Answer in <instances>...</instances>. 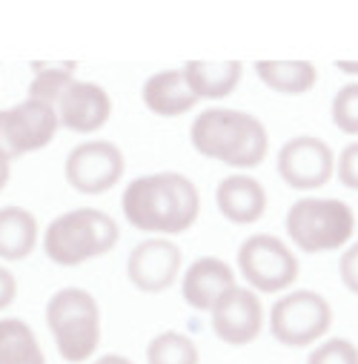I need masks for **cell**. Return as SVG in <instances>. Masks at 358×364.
I'll use <instances>...</instances> for the list:
<instances>
[{
	"instance_id": "1",
	"label": "cell",
	"mask_w": 358,
	"mask_h": 364,
	"mask_svg": "<svg viewBox=\"0 0 358 364\" xmlns=\"http://www.w3.org/2000/svg\"><path fill=\"white\" fill-rule=\"evenodd\" d=\"M121 204L135 230L161 235L187 232L201 213L198 187L181 172H152L135 178L124 190Z\"/></svg>"
},
{
	"instance_id": "2",
	"label": "cell",
	"mask_w": 358,
	"mask_h": 364,
	"mask_svg": "<svg viewBox=\"0 0 358 364\" xmlns=\"http://www.w3.org/2000/svg\"><path fill=\"white\" fill-rule=\"evenodd\" d=\"M190 138L201 155L238 169L258 166L270 152V135H266L264 124L241 109L215 107L201 112L190 129Z\"/></svg>"
},
{
	"instance_id": "3",
	"label": "cell",
	"mask_w": 358,
	"mask_h": 364,
	"mask_svg": "<svg viewBox=\"0 0 358 364\" xmlns=\"http://www.w3.org/2000/svg\"><path fill=\"white\" fill-rule=\"evenodd\" d=\"M121 238V230L115 218L104 210L80 207L58 215L46 227L43 252L49 261L60 267H77L89 258L107 255Z\"/></svg>"
},
{
	"instance_id": "4",
	"label": "cell",
	"mask_w": 358,
	"mask_h": 364,
	"mask_svg": "<svg viewBox=\"0 0 358 364\" xmlns=\"http://www.w3.org/2000/svg\"><path fill=\"white\" fill-rule=\"evenodd\" d=\"M46 324L60 358L89 361L101 344V307L83 287H63L46 304Z\"/></svg>"
},
{
	"instance_id": "5",
	"label": "cell",
	"mask_w": 358,
	"mask_h": 364,
	"mask_svg": "<svg viewBox=\"0 0 358 364\" xmlns=\"http://www.w3.org/2000/svg\"><path fill=\"white\" fill-rule=\"evenodd\" d=\"M355 230V215L335 198H304L287 213V232L304 252L338 250Z\"/></svg>"
},
{
	"instance_id": "6",
	"label": "cell",
	"mask_w": 358,
	"mask_h": 364,
	"mask_svg": "<svg viewBox=\"0 0 358 364\" xmlns=\"http://www.w3.org/2000/svg\"><path fill=\"white\" fill-rule=\"evenodd\" d=\"M238 269L258 293H281L298 279V258L276 235H249L238 250Z\"/></svg>"
},
{
	"instance_id": "7",
	"label": "cell",
	"mask_w": 358,
	"mask_h": 364,
	"mask_svg": "<svg viewBox=\"0 0 358 364\" xmlns=\"http://www.w3.org/2000/svg\"><path fill=\"white\" fill-rule=\"evenodd\" d=\"M332 324V310L324 296L295 290L281 296L270 310V330L284 347H307L318 341Z\"/></svg>"
},
{
	"instance_id": "8",
	"label": "cell",
	"mask_w": 358,
	"mask_h": 364,
	"mask_svg": "<svg viewBox=\"0 0 358 364\" xmlns=\"http://www.w3.org/2000/svg\"><path fill=\"white\" fill-rule=\"evenodd\" d=\"M58 127V112L49 104L32 98L0 109V158L12 164L29 152L43 149L46 144H52Z\"/></svg>"
},
{
	"instance_id": "9",
	"label": "cell",
	"mask_w": 358,
	"mask_h": 364,
	"mask_svg": "<svg viewBox=\"0 0 358 364\" xmlns=\"http://www.w3.org/2000/svg\"><path fill=\"white\" fill-rule=\"evenodd\" d=\"M124 152L112 141H83L69 152L63 164L69 187L83 196H101L112 190L124 178Z\"/></svg>"
},
{
	"instance_id": "10",
	"label": "cell",
	"mask_w": 358,
	"mask_h": 364,
	"mask_svg": "<svg viewBox=\"0 0 358 364\" xmlns=\"http://www.w3.org/2000/svg\"><path fill=\"white\" fill-rule=\"evenodd\" d=\"M332 149L315 135H298L278 152V175L293 190H318L332 178Z\"/></svg>"
},
{
	"instance_id": "11",
	"label": "cell",
	"mask_w": 358,
	"mask_h": 364,
	"mask_svg": "<svg viewBox=\"0 0 358 364\" xmlns=\"http://www.w3.org/2000/svg\"><path fill=\"white\" fill-rule=\"evenodd\" d=\"M58 112V124L80 132V135H92L98 132L109 115H112V98L101 83L92 80H72L69 89L60 95V101L55 104Z\"/></svg>"
},
{
	"instance_id": "12",
	"label": "cell",
	"mask_w": 358,
	"mask_h": 364,
	"mask_svg": "<svg viewBox=\"0 0 358 364\" xmlns=\"http://www.w3.org/2000/svg\"><path fill=\"white\" fill-rule=\"evenodd\" d=\"M126 272L141 293H161L181 272V250L166 238H146L129 252Z\"/></svg>"
},
{
	"instance_id": "13",
	"label": "cell",
	"mask_w": 358,
	"mask_h": 364,
	"mask_svg": "<svg viewBox=\"0 0 358 364\" xmlns=\"http://www.w3.org/2000/svg\"><path fill=\"white\" fill-rule=\"evenodd\" d=\"M264 327V307L252 290L232 287L212 307V330L229 347H244L258 338Z\"/></svg>"
},
{
	"instance_id": "14",
	"label": "cell",
	"mask_w": 358,
	"mask_h": 364,
	"mask_svg": "<svg viewBox=\"0 0 358 364\" xmlns=\"http://www.w3.org/2000/svg\"><path fill=\"white\" fill-rule=\"evenodd\" d=\"M235 284V272L229 269L227 261L204 255L195 264H190V269L184 272V301L195 310H210L232 290Z\"/></svg>"
},
{
	"instance_id": "15",
	"label": "cell",
	"mask_w": 358,
	"mask_h": 364,
	"mask_svg": "<svg viewBox=\"0 0 358 364\" xmlns=\"http://www.w3.org/2000/svg\"><path fill=\"white\" fill-rule=\"evenodd\" d=\"M143 104L149 112L161 118H178L190 112L198 104V98L192 92V86L187 83L184 69H163L143 83Z\"/></svg>"
},
{
	"instance_id": "16",
	"label": "cell",
	"mask_w": 358,
	"mask_h": 364,
	"mask_svg": "<svg viewBox=\"0 0 358 364\" xmlns=\"http://www.w3.org/2000/svg\"><path fill=\"white\" fill-rule=\"evenodd\" d=\"M218 210L232 224H255L266 210V193L249 175H229L218 184L215 193Z\"/></svg>"
},
{
	"instance_id": "17",
	"label": "cell",
	"mask_w": 358,
	"mask_h": 364,
	"mask_svg": "<svg viewBox=\"0 0 358 364\" xmlns=\"http://www.w3.org/2000/svg\"><path fill=\"white\" fill-rule=\"evenodd\" d=\"M40 238L38 218L18 204L0 207V258L4 261H23L35 252Z\"/></svg>"
},
{
	"instance_id": "18",
	"label": "cell",
	"mask_w": 358,
	"mask_h": 364,
	"mask_svg": "<svg viewBox=\"0 0 358 364\" xmlns=\"http://www.w3.org/2000/svg\"><path fill=\"white\" fill-rule=\"evenodd\" d=\"M187 83L192 86L195 98H227L235 92V86L241 83L244 66L238 60H190L184 66Z\"/></svg>"
},
{
	"instance_id": "19",
	"label": "cell",
	"mask_w": 358,
	"mask_h": 364,
	"mask_svg": "<svg viewBox=\"0 0 358 364\" xmlns=\"http://www.w3.org/2000/svg\"><path fill=\"white\" fill-rule=\"evenodd\" d=\"M258 77L281 95H304L315 86V66L310 60H258Z\"/></svg>"
},
{
	"instance_id": "20",
	"label": "cell",
	"mask_w": 358,
	"mask_h": 364,
	"mask_svg": "<svg viewBox=\"0 0 358 364\" xmlns=\"http://www.w3.org/2000/svg\"><path fill=\"white\" fill-rule=\"evenodd\" d=\"M0 364H46L35 330L21 318H0Z\"/></svg>"
},
{
	"instance_id": "21",
	"label": "cell",
	"mask_w": 358,
	"mask_h": 364,
	"mask_svg": "<svg viewBox=\"0 0 358 364\" xmlns=\"http://www.w3.org/2000/svg\"><path fill=\"white\" fill-rule=\"evenodd\" d=\"M146 361L149 364H198V347L190 336L166 330L149 341Z\"/></svg>"
},
{
	"instance_id": "22",
	"label": "cell",
	"mask_w": 358,
	"mask_h": 364,
	"mask_svg": "<svg viewBox=\"0 0 358 364\" xmlns=\"http://www.w3.org/2000/svg\"><path fill=\"white\" fill-rule=\"evenodd\" d=\"M75 66L72 63H60V66H38L35 63V77L29 86V98L49 104L55 109V104L60 101V95L69 89V83L75 80Z\"/></svg>"
},
{
	"instance_id": "23",
	"label": "cell",
	"mask_w": 358,
	"mask_h": 364,
	"mask_svg": "<svg viewBox=\"0 0 358 364\" xmlns=\"http://www.w3.org/2000/svg\"><path fill=\"white\" fill-rule=\"evenodd\" d=\"M332 121L344 135H358V83L338 89L332 101Z\"/></svg>"
},
{
	"instance_id": "24",
	"label": "cell",
	"mask_w": 358,
	"mask_h": 364,
	"mask_svg": "<svg viewBox=\"0 0 358 364\" xmlns=\"http://www.w3.org/2000/svg\"><path fill=\"white\" fill-rule=\"evenodd\" d=\"M307 364H358V350L347 338H330L313 350Z\"/></svg>"
},
{
	"instance_id": "25",
	"label": "cell",
	"mask_w": 358,
	"mask_h": 364,
	"mask_svg": "<svg viewBox=\"0 0 358 364\" xmlns=\"http://www.w3.org/2000/svg\"><path fill=\"white\" fill-rule=\"evenodd\" d=\"M338 178L349 190H358V141L349 144L338 158Z\"/></svg>"
},
{
	"instance_id": "26",
	"label": "cell",
	"mask_w": 358,
	"mask_h": 364,
	"mask_svg": "<svg viewBox=\"0 0 358 364\" xmlns=\"http://www.w3.org/2000/svg\"><path fill=\"white\" fill-rule=\"evenodd\" d=\"M338 272H341L344 287H347L349 293L358 296V244H352V247L341 255V261H338Z\"/></svg>"
},
{
	"instance_id": "27",
	"label": "cell",
	"mask_w": 358,
	"mask_h": 364,
	"mask_svg": "<svg viewBox=\"0 0 358 364\" xmlns=\"http://www.w3.org/2000/svg\"><path fill=\"white\" fill-rule=\"evenodd\" d=\"M15 296H18V279H15V272L0 264V313H4L6 307H12Z\"/></svg>"
},
{
	"instance_id": "28",
	"label": "cell",
	"mask_w": 358,
	"mask_h": 364,
	"mask_svg": "<svg viewBox=\"0 0 358 364\" xmlns=\"http://www.w3.org/2000/svg\"><path fill=\"white\" fill-rule=\"evenodd\" d=\"M9 175H12V164H9L6 158H0V193L6 190V184H9Z\"/></svg>"
},
{
	"instance_id": "29",
	"label": "cell",
	"mask_w": 358,
	"mask_h": 364,
	"mask_svg": "<svg viewBox=\"0 0 358 364\" xmlns=\"http://www.w3.org/2000/svg\"><path fill=\"white\" fill-rule=\"evenodd\" d=\"M92 364H132L126 355H115V353H109V355H101L98 361H92Z\"/></svg>"
},
{
	"instance_id": "30",
	"label": "cell",
	"mask_w": 358,
	"mask_h": 364,
	"mask_svg": "<svg viewBox=\"0 0 358 364\" xmlns=\"http://www.w3.org/2000/svg\"><path fill=\"white\" fill-rule=\"evenodd\" d=\"M338 69H341V72H358V63H344V60H341Z\"/></svg>"
}]
</instances>
